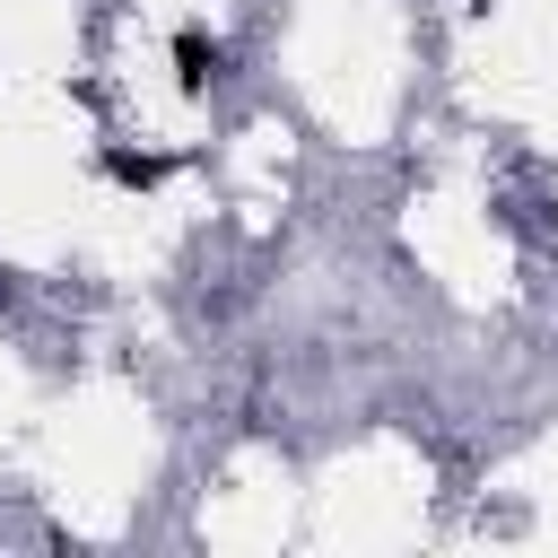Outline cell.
Here are the masks:
<instances>
[{
    "instance_id": "obj_1",
    "label": "cell",
    "mask_w": 558,
    "mask_h": 558,
    "mask_svg": "<svg viewBox=\"0 0 558 558\" xmlns=\"http://www.w3.org/2000/svg\"><path fill=\"white\" fill-rule=\"evenodd\" d=\"M96 174H105V183H122V192H157V183L174 174V157H157V148H122V140H105V148H96Z\"/></svg>"
},
{
    "instance_id": "obj_2",
    "label": "cell",
    "mask_w": 558,
    "mask_h": 558,
    "mask_svg": "<svg viewBox=\"0 0 558 558\" xmlns=\"http://www.w3.org/2000/svg\"><path fill=\"white\" fill-rule=\"evenodd\" d=\"M218 61H227V52H218L209 26H174V87H183V96H209Z\"/></svg>"
},
{
    "instance_id": "obj_3",
    "label": "cell",
    "mask_w": 558,
    "mask_h": 558,
    "mask_svg": "<svg viewBox=\"0 0 558 558\" xmlns=\"http://www.w3.org/2000/svg\"><path fill=\"white\" fill-rule=\"evenodd\" d=\"M9 296H17V288H9V270H0V305H9Z\"/></svg>"
}]
</instances>
